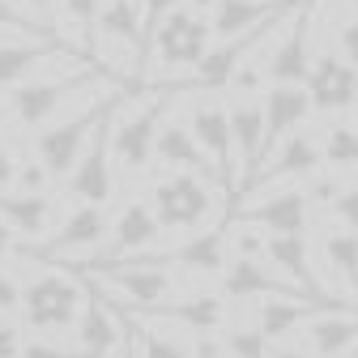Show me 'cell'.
Instances as JSON below:
<instances>
[{"label":"cell","instance_id":"obj_1","mask_svg":"<svg viewBox=\"0 0 358 358\" xmlns=\"http://www.w3.org/2000/svg\"><path fill=\"white\" fill-rule=\"evenodd\" d=\"M103 90H115V81L94 69V64H85L81 73H69V77H52V81H26L13 90V99H9V111L22 128H38V124H48L69 99L77 94H103Z\"/></svg>","mask_w":358,"mask_h":358},{"label":"cell","instance_id":"obj_2","mask_svg":"<svg viewBox=\"0 0 358 358\" xmlns=\"http://www.w3.org/2000/svg\"><path fill=\"white\" fill-rule=\"evenodd\" d=\"M85 286L77 273H43L22 290V320L38 333L73 329L85 311Z\"/></svg>","mask_w":358,"mask_h":358},{"label":"cell","instance_id":"obj_3","mask_svg":"<svg viewBox=\"0 0 358 358\" xmlns=\"http://www.w3.org/2000/svg\"><path fill=\"white\" fill-rule=\"evenodd\" d=\"M120 94H107V99H94V103H85L77 115H69V120H60V124H52V128H43L38 137H34V154H38V162L48 166V175L52 179H60V175H73L77 171V162H81V154H85V145H90V137H94V128L103 124V115L111 111V103H115Z\"/></svg>","mask_w":358,"mask_h":358},{"label":"cell","instance_id":"obj_4","mask_svg":"<svg viewBox=\"0 0 358 358\" xmlns=\"http://www.w3.org/2000/svg\"><path fill=\"white\" fill-rule=\"evenodd\" d=\"M175 94L171 90H154V94L141 103V107H132L124 120H115L111 115V162L120 166V171H145L150 166V158H154V150H158V132H162V111H166V103H171ZM124 103V99H120Z\"/></svg>","mask_w":358,"mask_h":358},{"label":"cell","instance_id":"obj_5","mask_svg":"<svg viewBox=\"0 0 358 358\" xmlns=\"http://www.w3.org/2000/svg\"><path fill=\"white\" fill-rule=\"evenodd\" d=\"M209 34H213V22H205L196 9H175V13H166L150 30L154 64H162L166 73H175V69H196L205 60V52H209Z\"/></svg>","mask_w":358,"mask_h":358},{"label":"cell","instance_id":"obj_6","mask_svg":"<svg viewBox=\"0 0 358 358\" xmlns=\"http://www.w3.org/2000/svg\"><path fill=\"white\" fill-rule=\"evenodd\" d=\"M150 205H154V217H158L162 231H196L213 213V192L205 184V175L179 171V175L158 179Z\"/></svg>","mask_w":358,"mask_h":358},{"label":"cell","instance_id":"obj_7","mask_svg":"<svg viewBox=\"0 0 358 358\" xmlns=\"http://www.w3.org/2000/svg\"><path fill=\"white\" fill-rule=\"evenodd\" d=\"M124 99V94H120ZM120 99L111 103V111L103 115V124L94 128V137H90V145H85V154H81V162H77V171L69 175V192H73V201L77 205H107L111 201V188H115V162H111V115H115V107H120Z\"/></svg>","mask_w":358,"mask_h":358},{"label":"cell","instance_id":"obj_8","mask_svg":"<svg viewBox=\"0 0 358 358\" xmlns=\"http://www.w3.org/2000/svg\"><path fill=\"white\" fill-rule=\"evenodd\" d=\"M188 128L196 145L205 150V158L213 162V171L222 175V188L239 184V154H235V132H231V107H222L213 94H205V103L192 107Z\"/></svg>","mask_w":358,"mask_h":358},{"label":"cell","instance_id":"obj_9","mask_svg":"<svg viewBox=\"0 0 358 358\" xmlns=\"http://www.w3.org/2000/svg\"><path fill=\"white\" fill-rule=\"evenodd\" d=\"M99 286L115 290L128 311H154L158 303H166L171 294V273H162L158 264H141V260H132V264H103L99 268Z\"/></svg>","mask_w":358,"mask_h":358},{"label":"cell","instance_id":"obj_10","mask_svg":"<svg viewBox=\"0 0 358 358\" xmlns=\"http://www.w3.org/2000/svg\"><path fill=\"white\" fill-rule=\"evenodd\" d=\"M107 235H111L107 209H99V205H77V209L60 222L56 235L38 239V243H26V256L52 260V256H69V252H90V248H99Z\"/></svg>","mask_w":358,"mask_h":358},{"label":"cell","instance_id":"obj_11","mask_svg":"<svg viewBox=\"0 0 358 358\" xmlns=\"http://www.w3.org/2000/svg\"><path fill=\"white\" fill-rule=\"evenodd\" d=\"M307 99H311V111H350L358 107V69L337 56L333 48L320 52L311 60V73H307Z\"/></svg>","mask_w":358,"mask_h":358},{"label":"cell","instance_id":"obj_12","mask_svg":"<svg viewBox=\"0 0 358 358\" xmlns=\"http://www.w3.org/2000/svg\"><path fill=\"white\" fill-rule=\"evenodd\" d=\"M137 260L141 264H158V268L175 264V268H188V273H201V278H222V268L231 264V239H227V231L209 227V231L188 235L179 248H166V252H154V256H137Z\"/></svg>","mask_w":358,"mask_h":358},{"label":"cell","instance_id":"obj_13","mask_svg":"<svg viewBox=\"0 0 358 358\" xmlns=\"http://www.w3.org/2000/svg\"><path fill=\"white\" fill-rule=\"evenodd\" d=\"M307 209H311V201L303 196V188H286L278 196H248V205H239L235 217L252 222V227H260L268 235H303Z\"/></svg>","mask_w":358,"mask_h":358},{"label":"cell","instance_id":"obj_14","mask_svg":"<svg viewBox=\"0 0 358 358\" xmlns=\"http://www.w3.org/2000/svg\"><path fill=\"white\" fill-rule=\"evenodd\" d=\"M320 166H324V141L316 132H294V137H286L273 150V158L252 175V184L268 188V184H278V179H311Z\"/></svg>","mask_w":358,"mask_h":358},{"label":"cell","instance_id":"obj_15","mask_svg":"<svg viewBox=\"0 0 358 358\" xmlns=\"http://www.w3.org/2000/svg\"><path fill=\"white\" fill-rule=\"evenodd\" d=\"M158 217H154V205L150 201H128L120 209V217L111 222V239L107 248H99V264H73V268H103V264H115V256H128V252H141L145 243L158 239Z\"/></svg>","mask_w":358,"mask_h":358},{"label":"cell","instance_id":"obj_16","mask_svg":"<svg viewBox=\"0 0 358 358\" xmlns=\"http://www.w3.org/2000/svg\"><path fill=\"white\" fill-rule=\"evenodd\" d=\"M264 158H273V150L294 137V128H303V120L311 115V99L307 85H268L264 90Z\"/></svg>","mask_w":358,"mask_h":358},{"label":"cell","instance_id":"obj_17","mask_svg":"<svg viewBox=\"0 0 358 358\" xmlns=\"http://www.w3.org/2000/svg\"><path fill=\"white\" fill-rule=\"evenodd\" d=\"M217 286H222V299H235V303H243V299H294V294H303L290 282H282L264 260H243V256H235L227 268H222Z\"/></svg>","mask_w":358,"mask_h":358},{"label":"cell","instance_id":"obj_18","mask_svg":"<svg viewBox=\"0 0 358 358\" xmlns=\"http://www.w3.org/2000/svg\"><path fill=\"white\" fill-rule=\"evenodd\" d=\"M77 337H81V350H85L90 358H115V354H120V341H124V320H120V311H115L103 294H90L81 320H77Z\"/></svg>","mask_w":358,"mask_h":358},{"label":"cell","instance_id":"obj_19","mask_svg":"<svg viewBox=\"0 0 358 358\" xmlns=\"http://www.w3.org/2000/svg\"><path fill=\"white\" fill-rule=\"evenodd\" d=\"M358 345V311H345L341 303L324 307L307 320V350L316 358H341Z\"/></svg>","mask_w":358,"mask_h":358},{"label":"cell","instance_id":"obj_20","mask_svg":"<svg viewBox=\"0 0 358 358\" xmlns=\"http://www.w3.org/2000/svg\"><path fill=\"white\" fill-rule=\"evenodd\" d=\"M311 56H307V13L299 9L286 26L282 43L268 52V85H307Z\"/></svg>","mask_w":358,"mask_h":358},{"label":"cell","instance_id":"obj_21","mask_svg":"<svg viewBox=\"0 0 358 358\" xmlns=\"http://www.w3.org/2000/svg\"><path fill=\"white\" fill-rule=\"evenodd\" d=\"M150 316L188 329L192 337H205V333H217L227 324V299L222 294H192V299H179V303H158Z\"/></svg>","mask_w":358,"mask_h":358},{"label":"cell","instance_id":"obj_22","mask_svg":"<svg viewBox=\"0 0 358 358\" xmlns=\"http://www.w3.org/2000/svg\"><path fill=\"white\" fill-rule=\"evenodd\" d=\"M324 307H333L329 299H307V294H294V299H264L256 307V329L268 337V345L290 337L299 324H307L311 316H320Z\"/></svg>","mask_w":358,"mask_h":358},{"label":"cell","instance_id":"obj_23","mask_svg":"<svg viewBox=\"0 0 358 358\" xmlns=\"http://www.w3.org/2000/svg\"><path fill=\"white\" fill-rule=\"evenodd\" d=\"M299 9V0H217L213 9V34L222 38H239L264 22H273L278 13Z\"/></svg>","mask_w":358,"mask_h":358},{"label":"cell","instance_id":"obj_24","mask_svg":"<svg viewBox=\"0 0 358 358\" xmlns=\"http://www.w3.org/2000/svg\"><path fill=\"white\" fill-rule=\"evenodd\" d=\"M231 132L239 166L256 175L264 166V99H231Z\"/></svg>","mask_w":358,"mask_h":358},{"label":"cell","instance_id":"obj_25","mask_svg":"<svg viewBox=\"0 0 358 358\" xmlns=\"http://www.w3.org/2000/svg\"><path fill=\"white\" fill-rule=\"evenodd\" d=\"M264 264L282 268L290 278L294 290H303L307 299H324V286L316 278V268H311V256L303 248V235H268V252H264Z\"/></svg>","mask_w":358,"mask_h":358},{"label":"cell","instance_id":"obj_26","mask_svg":"<svg viewBox=\"0 0 358 358\" xmlns=\"http://www.w3.org/2000/svg\"><path fill=\"white\" fill-rule=\"evenodd\" d=\"M154 158H158L162 166H179V171H192V175H205V179L217 175L213 162L205 158V150L196 145V137H192V128H188V124H162ZM217 179H222V175H217Z\"/></svg>","mask_w":358,"mask_h":358},{"label":"cell","instance_id":"obj_27","mask_svg":"<svg viewBox=\"0 0 358 358\" xmlns=\"http://www.w3.org/2000/svg\"><path fill=\"white\" fill-rule=\"evenodd\" d=\"M99 38L120 43L124 52L141 56V43H145V13H141V0H107L103 13H99Z\"/></svg>","mask_w":358,"mask_h":358},{"label":"cell","instance_id":"obj_28","mask_svg":"<svg viewBox=\"0 0 358 358\" xmlns=\"http://www.w3.org/2000/svg\"><path fill=\"white\" fill-rule=\"evenodd\" d=\"M52 56H69L64 38H52V43H0V90L26 85V77Z\"/></svg>","mask_w":358,"mask_h":358},{"label":"cell","instance_id":"obj_29","mask_svg":"<svg viewBox=\"0 0 358 358\" xmlns=\"http://www.w3.org/2000/svg\"><path fill=\"white\" fill-rule=\"evenodd\" d=\"M0 222L17 235H43L52 222V196H26V192H0Z\"/></svg>","mask_w":358,"mask_h":358},{"label":"cell","instance_id":"obj_30","mask_svg":"<svg viewBox=\"0 0 358 358\" xmlns=\"http://www.w3.org/2000/svg\"><path fill=\"white\" fill-rule=\"evenodd\" d=\"M320 256L329 264V273L358 294V231H329L320 239Z\"/></svg>","mask_w":358,"mask_h":358},{"label":"cell","instance_id":"obj_31","mask_svg":"<svg viewBox=\"0 0 358 358\" xmlns=\"http://www.w3.org/2000/svg\"><path fill=\"white\" fill-rule=\"evenodd\" d=\"M124 333L137 345V358H192V345H184L179 337H171L162 329H145L132 311L124 316Z\"/></svg>","mask_w":358,"mask_h":358},{"label":"cell","instance_id":"obj_32","mask_svg":"<svg viewBox=\"0 0 358 358\" xmlns=\"http://www.w3.org/2000/svg\"><path fill=\"white\" fill-rule=\"evenodd\" d=\"M320 141H324V166L329 171H350L358 166V128L354 124H329L320 132Z\"/></svg>","mask_w":358,"mask_h":358},{"label":"cell","instance_id":"obj_33","mask_svg":"<svg viewBox=\"0 0 358 358\" xmlns=\"http://www.w3.org/2000/svg\"><path fill=\"white\" fill-rule=\"evenodd\" d=\"M227 354L231 358H268V337L252 324V329H231L227 337Z\"/></svg>","mask_w":358,"mask_h":358},{"label":"cell","instance_id":"obj_34","mask_svg":"<svg viewBox=\"0 0 358 358\" xmlns=\"http://www.w3.org/2000/svg\"><path fill=\"white\" fill-rule=\"evenodd\" d=\"M60 5H64V17L81 30L85 43L94 38V30H99V13H103L107 0H60Z\"/></svg>","mask_w":358,"mask_h":358},{"label":"cell","instance_id":"obj_35","mask_svg":"<svg viewBox=\"0 0 358 358\" xmlns=\"http://www.w3.org/2000/svg\"><path fill=\"white\" fill-rule=\"evenodd\" d=\"M0 30H17V34H26L30 43H52V38H60V34H52V30H43L38 22H30L26 13H17L9 0H0Z\"/></svg>","mask_w":358,"mask_h":358},{"label":"cell","instance_id":"obj_36","mask_svg":"<svg viewBox=\"0 0 358 358\" xmlns=\"http://www.w3.org/2000/svg\"><path fill=\"white\" fill-rule=\"evenodd\" d=\"M345 192V184H341V175L337 171H329V175H311V179H303V196L311 201V205H337V196Z\"/></svg>","mask_w":358,"mask_h":358},{"label":"cell","instance_id":"obj_37","mask_svg":"<svg viewBox=\"0 0 358 358\" xmlns=\"http://www.w3.org/2000/svg\"><path fill=\"white\" fill-rule=\"evenodd\" d=\"M231 248H235V256H243V260H264L268 235L252 231V222H239V217H235V239H231Z\"/></svg>","mask_w":358,"mask_h":358},{"label":"cell","instance_id":"obj_38","mask_svg":"<svg viewBox=\"0 0 358 358\" xmlns=\"http://www.w3.org/2000/svg\"><path fill=\"white\" fill-rule=\"evenodd\" d=\"M48 166H43V162H22L17 166V188L26 192V196H48V192H43V188H48Z\"/></svg>","mask_w":358,"mask_h":358},{"label":"cell","instance_id":"obj_39","mask_svg":"<svg viewBox=\"0 0 358 358\" xmlns=\"http://www.w3.org/2000/svg\"><path fill=\"white\" fill-rule=\"evenodd\" d=\"M333 213H337V222H341L345 231H358V184H354V188H345V192L337 196Z\"/></svg>","mask_w":358,"mask_h":358},{"label":"cell","instance_id":"obj_40","mask_svg":"<svg viewBox=\"0 0 358 358\" xmlns=\"http://www.w3.org/2000/svg\"><path fill=\"white\" fill-rule=\"evenodd\" d=\"M22 358H90L85 350H64V345H52V341H26Z\"/></svg>","mask_w":358,"mask_h":358},{"label":"cell","instance_id":"obj_41","mask_svg":"<svg viewBox=\"0 0 358 358\" xmlns=\"http://www.w3.org/2000/svg\"><path fill=\"white\" fill-rule=\"evenodd\" d=\"M26 341H22V329L17 324H0V358H22Z\"/></svg>","mask_w":358,"mask_h":358},{"label":"cell","instance_id":"obj_42","mask_svg":"<svg viewBox=\"0 0 358 358\" xmlns=\"http://www.w3.org/2000/svg\"><path fill=\"white\" fill-rule=\"evenodd\" d=\"M192 358H231V354H227V341H222V337L205 333V337L192 341Z\"/></svg>","mask_w":358,"mask_h":358},{"label":"cell","instance_id":"obj_43","mask_svg":"<svg viewBox=\"0 0 358 358\" xmlns=\"http://www.w3.org/2000/svg\"><path fill=\"white\" fill-rule=\"evenodd\" d=\"M179 9V0H141V13H145V26L154 30L166 13H175Z\"/></svg>","mask_w":358,"mask_h":358},{"label":"cell","instance_id":"obj_44","mask_svg":"<svg viewBox=\"0 0 358 358\" xmlns=\"http://www.w3.org/2000/svg\"><path fill=\"white\" fill-rule=\"evenodd\" d=\"M13 307H22V290L5 268H0V311H13Z\"/></svg>","mask_w":358,"mask_h":358},{"label":"cell","instance_id":"obj_45","mask_svg":"<svg viewBox=\"0 0 358 358\" xmlns=\"http://www.w3.org/2000/svg\"><path fill=\"white\" fill-rule=\"evenodd\" d=\"M341 56H345V60L358 69V17L341 26Z\"/></svg>","mask_w":358,"mask_h":358},{"label":"cell","instance_id":"obj_46","mask_svg":"<svg viewBox=\"0 0 358 358\" xmlns=\"http://www.w3.org/2000/svg\"><path fill=\"white\" fill-rule=\"evenodd\" d=\"M9 184H17V162H13V154L0 145V192H5Z\"/></svg>","mask_w":358,"mask_h":358},{"label":"cell","instance_id":"obj_47","mask_svg":"<svg viewBox=\"0 0 358 358\" xmlns=\"http://www.w3.org/2000/svg\"><path fill=\"white\" fill-rule=\"evenodd\" d=\"M13 235H17V231H13V227H5V222H0V260H5V256L13 252V243H17Z\"/></svg>","mask_w":358,"mask_h":358},{"label":"cell","instance_id":"obj_48","mask_svg":"<svg viewBox=\"0 0 358 358\" xmlns=\"http://www.w3.org/2000/svg\"><path fill=\"white\" fill-rule=\"evenodd\" d=\"M268 358H316L311 350H290V345H282V350H273Z\"/></svg>","mask_w":358,"mask_h":358},{"label":"cell","instance_id":"obj_49","mask_svg":"<svg viewBox=\"0 0 358 358\" xmlns=\"http://www.w3.org/2000/svg\"><path fill=\"white\" fill-rule=\"evenodd\" d=\"M26 5H30L34 13H52V9H56V0H26Z\"/></svg>","mask_w":358,"mask_h":358},{"label":"cell","instance_id":"obj_50","mask_svg":"<svg viewBox=\"0 0 358 358\" xmlns=\"http://www.w3.org/2000/svg\"><path fill=\"white\" fill-rule=\"evenodd\" d=\"M341 358H358V345H354V350H350V354H341Z\"/></svg>","mask_w":358,"mask_h":358},{"label":"cell","instance_id":"obj_51","mask_svg":"<svg viewBox=\"0 0 358 358\" xmlns=\"http://www.w3.org/2000/svg\"><path fill=\"white\" fill-rule=\"evenodd\" d=\"M115 358H137V354H132V350H128V354H115Z\"/></svg>","mask_w":358,"mask_h":358},{"label":"cell","instance_id":"obj_52","mask_svg":"<svg viewBox=\"0 0 358 358\" xmlns=\"http://www.w3.org/2000/svg\"><path fill=\"white\" fill-rule=\"evenodd\" d=\"M354 128H358V107H354Z\"/></svg>","mask_w":358,"mask_h":358},{"label":"cell","instance_id":"obj_53","mask_svg":"<svg viewBox=\"0 0 358 358\" xmlns=\"http://www.w3.org/2000/svg\"><path fill=\"white\" fill-rule=\"evenodd\" d=\"M354 5H358V0H354Z\"/></svg>","mask_w":358,"mask_h":358}]
</instances>
